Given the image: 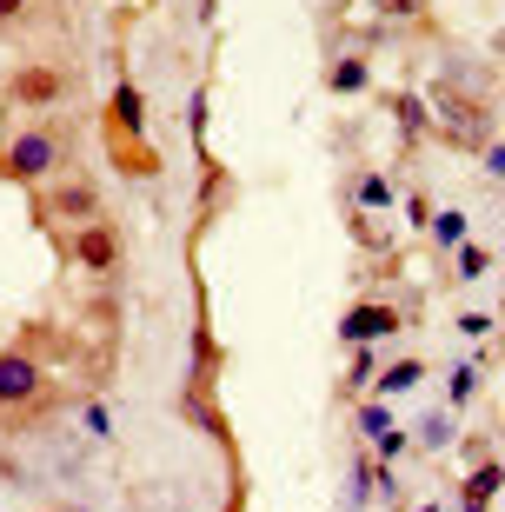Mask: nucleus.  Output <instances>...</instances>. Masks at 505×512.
<instances>
[{
	"mask_svg": "<svg viewBox=\"0 0 505 512\" xmlns=\"http://www.w3.org/2000/svg\"><path fill=\"white\" fill-rule=\"evenodd\" d=\"M60 160H67V133L60 127H27L7 140V160L0 167L14 173V180H54Z\"/></svg>",
	"mask_w": 505,
	"mask_h": 512,
	"instance_id": "nucleus-1",
	"label": "nucleus"
},
{
	"mask_svg": "<svg viewBox=\"0 0 505 512\" xmlns=\"http://www.w3.org/2000/svg\"><path fill=\"white\" fill-rule=\"evenodd\" d=\"M47 213H54V220H74V227H94V213H100L94 180H67V187H54L47 193Z\"/></svg>",
	"mask_w": 505,
	"mask_h": 512,
	"instance_id": "nucleus-2",
	"label": "nucleus"
},
{
	"mask_svg": "<svg viewBox=\"0 0 505 512\" xmlns=\"http://www.w3.org/2000/svg\"><path fill=\"white\" fill-rule=\"evenodd\" d=\"M60 94H67V74H54V67H20L7 87V100H20V107H54Z\"/></svg>",
	"mask_w": 505,
	"mask_h": 512,
	"instance_id": "nucleus-3",
	"label": "nucleus"
},
{
	"mask_svg": "<svg viewBox=\"0 0 505 512\" xmlns=\"http://www.w3.org/2000/svg\"><path fill=\"white\" fill-rule=\"evenodd\" d=\"M34 393H40V366L27 353H0V406H20Z\"/></svg>",
	"mask_w": 505,
	"mask_h": 512,
	"instance_id": "nucleus-4",
	"label": "nucleus"
},
{
	"mask_svg": "<svg viewBox=\"0 0 505 512\" xmlns=\"http://www.w3.org/2000/svg\"><path fill=\"white\" fill-rule=\"evenodd\" d=\"M74 260L87 266V273H113V260H120V240H113V227H80V240H74Z\"/></svg>",
	"mask_w": 505,
	"mask_h": 512,
	"instance_id": "nucleus-5",
	"label": "nucleus"
},
{
	"mask_svg": "<svg viewBox=\"0 0 505 512\" xmlns=\"http://www.w3.org/2000/svg\"><path fill=\"white\" fill-rule=\"evenodd\" d=\"M393 326H399V313H393V306L366 300V306H353V313L339 320V333H346V340H379V333H393Z\"/></svg>",
	"mask_w": 505,
	"mask_h": 512,
	"instance_id": "nucleus-6",
	"label": "nucleus"
},
{
	"mask_svg": "<svg viewBox=\"0 0 505 512\" xmlns=\"http://www.w3.org/2000/svg\"><path fill=\"white\" fill-rule=\"evenodd\" d=\"M432 100H439V120H446V127L459 133V140H479V133H486V120H479V107H466V100L452 94V87H439Z\"/></svg>",
	"mask_w": 505,
	"mask_h": 512,
	"instance_id": "nucleus-7",
	"label": "nucleus"
},
{
	"mask_svg": "<svg viewBox=\"0 0 505 512\" xmlns=\"http://www.w3.org/2000/svg\"><path fill=\"white\" fill-rule=\"evenodd\" d=\"M147 127V100H140V87H120L113 94V133H140Z\"/></svg>",
	"mask_w": 505,
	"mask_h": 512,
	"instance_id": "nucleus-8",
	"label": "nucleus"
},
{
	"mask_svg": "<svg viewBox=\"0 0 505 512\" xmlns=\"http://www.w3.org/2000/svg\"><path fill=\"white\" fill-rule=\"evenodd\" d=\"M326 87H333V94H359V87H366V60H333V74H326Z\"/></svg>",
	"mask_w": 505,
	"mask_h": 512,
	"instance_id": "nucleus-9",
	"label": "nucleus"
},
{
	"mask_svg": "<svg viewBox=\"0 0 505 512\" xmlns=\"http://www.w3.org/2000/svg\"><path fill=\"white\" fill-rule=\"evenodd\" d=\"M432 240H439V247H466V213H459V207L432 213Z\"/></svg>",
	"mask_w": 505,
	"mask_h": 512,
	"instance_id": "nucleus-10",
	"label": "nucleus"
},
{
	"mask_svg": "<svg viewBox=\"0 0 505 512\" xmlns=\"http://www.w3.org/2000/svg\"><path fill=\"white\" fill-rule=\"evenodd\" d=\"M419 380H426V366H419V360H399L393 373L379 380V393H386V399H393V393H412V386H419Z\"/></svg>",
	"mask_w": 505,
	"mask_h": 512,
	"instance_id": "nucleus-11",
	"label": "nucleus"
},
{
	"mask_svg": "<svg viewBox=\"0 0 505 512\" xmlns=\"http://www.w3.org/2000/svg\"><path fill=\"white\" fill-rule=\"evenodd\" d=\"M472 386H479V366H472V360H459V366L446 373V393H452V406H466V399H472Z\"/></svg>",
	"mask_w": 505,
	"mask_h": 512,
	"instance_id": "nucleus-12",
	"label": "nucleus"
},
{
	"mask_svg": "<svg viewBox=\"0 0 505 512\" xmlns=\"http://www.w3.org/2000/svg\"><path fill=\"white\" fill-rule=\"evenodd\" d=\"M359 207H393V187H386V180H379V173H366V180H359Z\"/></svg>",
	"mask_w": 505,
	"mask_h": 512,
	"instance_id": "nucleus-13",
	"label": "nucleus"
},
{
	"mask_svg": "<svg viewBox=\"0 0 505 512\" xmlns=\"http://www.w3.org/2000/svg\"><path fill=\"white\" fill-rule=\"evenodd\" d=\"M359 433H366V439H386V433H393V413H386V406H366V413H359Z\"/></svg>",
	"mask_w": 505,
	"mask_h": 512,
	"instance_id": "nucleus-14",
	"label": "nucleus"
},
{
	"mask_svg": "<svg viewBox=\"0 0 505 512\" xmlns=\"http://www.w3.org/2000/svg\"><path fill=\"white\" fill-rule=\"evenodd\" d=\"M366 473H373V466H353V479H346V506H366V499H373V479H366Z\"/></svg>",
	"mask_w": 505,
	"mask_h": 512,
	"instance_id": "nucleus-15",
	"label": "nucleus"
},
{
	"mask_svg": "<svg viewBox=\"0 0 505 512\" xmlns=\"http://www.w3.org/2000/svg\"><path fill=\"white\" fill-rule=\"evenodd\" d=\"M486 266H492V253H486V247H459V280H479Z\"/></svg>",
	"mask_w": 505,
	"mask_h": 512,
	"instance_id": "nucleus-16",
	"label": "nucleus"
},
{
	"mask_svg": "<svg viewBox=\"0 0 505 512\" xmlns=\"http://www.w3.org/2000/svg\"><path fill=\"white\" fill-rule=\"evenodd\" d=\"M419 439H426V446H446V439H452V419H446V413H426Z\"/></svg>",
	"mask_w": 505,
	"mask_h": 512,
	"instance_id": "nucleus-17",
	"label": "nucleus"
},
{
	"mask_svg": "<svg viewBox=\"0 0 505 512\" xmlns=\"http://www.w3.org/2000/svg\"><path fill=\"white\" fill-rule=\"evenodd\" d=\"M393 114H399V127H406V133H419V127H426V107H419V100H399Z\"/></svg>",
	"mask_w": 505,
	"mask_h": 512,
	"instance_id": "nucleus-18",
	"label": "nucleus"
},
{
	"mask_svg": "<svg viewBox=\"0 0 505 512\" xmlns=\"http://www.w3.org/2000/svg\"><path fill=\"white\" fill-rule=\"evenodd\" d=\"M406 220H412V227H432V200H426V193H412V200H406Z\"/></svg>",
	"mask_w": 505,
	"mask_h": 512,
	"instance_id": "nucleus-19",
	"label": "nucleus"
},
{
	"mask_svg": "<svg viewBox=\"0 0 505 512\" xmlns=\"http://www.w3.org/2000/svg\"><path fill=\"white\" fill-rule=\"evenodd\" d=\"M187 127H193V140L206 133V100H200V94H193V107H187Z\"/></svg>",
	"mask_w": 505,
	"mask_h": 512,
	"instance_id": "nucleus-20",
	"label": "nucleus"
},
{
	"mask_svg": "<svg viewBox=\"0 0 505 512\" xmlns=\"http://www.w3.org/2000/svg\"><path fill=\"white\" fill-rule=\"evenodd\" d=\"M486 173H492V180H505V140H499V147H486Z\"/></svg>",
	"mask_w": 505,
	"mask_h": 512,
	"instance_id": "nucleus-21",
	"label": "nucleus"
},
{
	"mask_svg": "<svg viewBox=\"0 0 505 512\" xmlns=\"http://www.w3.org/2000/svg\"><path fill=\"white\" fill-rule=\"evenodd\" d=\"M379 7H386V14H406V20H412L419 7H426V0H379Z\"/></svg>",
	"mask_w": 505,
	"mask_h": 512,
	"instance_id": "nucleus-22",
	"label": "nucleus"
},
{
	"mask_svg": "<svg viewBox=\"0 0 505 512\" xmlns=\"http://www.w3.org/2000/svg\"><path fill=\"white\" fill-rule=\"evenodd\" d=\"M27 14V0H0V20H20Z\"/></svg>",
	"mask_w": 505,
	"mask_h": 512,
	"instance_id": "nucleus-23",
	"label": "nucleus"
},
{
	"mask_svg": "<svg viewBox=\"0 0 505 512\" xmlns=\"http://www.w3.org/2000/svg\"><path fill=\"white\" fill-rule=\"evenodd\" d=\"M426 512H439V506H426Z\"/></svg>",
	"mask_w": 505,
	"mask_h": 512,
	"instance_id": "nucleus-24",
	"label": "nucleus"
}]
</instances>
